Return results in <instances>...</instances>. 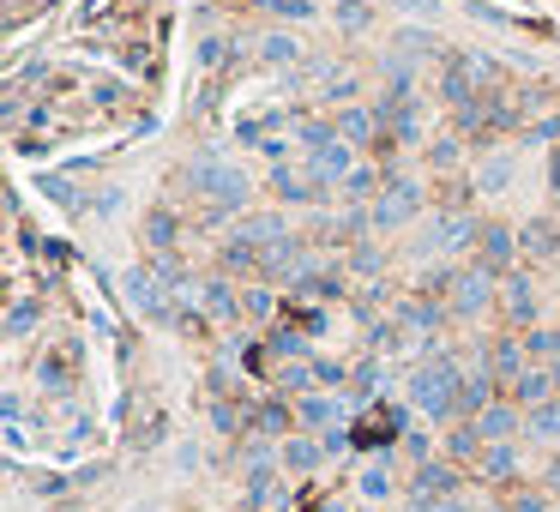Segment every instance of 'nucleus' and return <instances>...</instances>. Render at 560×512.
I'll use <instances>...</instances> for the list:
<instances>
[{
    "label": "nucleus",
    "instance_id": "412c9836",
    "mask_svg": "<svg viewBox=\"0 0 560 512\" xmlns=\"http://www.w3.org/2000/svg\"><path fill=\"white\" fill-rule=\"evenodd\" d=\"M338 133H344L350 145H368V139L379 133V115H374V109H344V115H338Z\"/></svg>",
    "mask_w": 560,
    "mask_h": 512
},
{
    "label": "nucleus",
    "instance_id": "473e14b6",
    "mask_svg": "<svg viewBox=\"0 0 560 512\" xmlns=\"http://www.w3.org/2000/svg\"><path fill=\"white\" fill-rule=\"evenodd\" d=\"M507 182H512V163H488V170H483V187H488V193H500Z\"/></svg>",
    "mask_w": 560,
    "mask_h": 512
},
{
    "label": "nucleus",
    "instance_id": "ddd939ff",
    "mask_svg": "<svg viewBox=\"0 0 560 512\" xmlns=\"http://www.w3.org/2000/svg\"><path fill=\"white\" fill-rule=\"evenodd\" d=\"M332 459L326 440H313V434H289L284 440V471H320Z\"/></svg>",
    "mask_w": 560,
    "mask_h": 512
},
{
    "label": "nucleus",
    "instance_id": "5701e85b",
    "mask_svg": "<svg viewBox=\"0 0 560 512\" xmlns=\"http://www.w3.org/2000/svg\"><path fill=\"white\" fill-rule=\"evenodd\" d=\"M524 428L543 434V440H560V398H548V404L524 410Z\"/></svg>",
    "mask_w": 560,
    "mask_h": 512
},
{
    "label": "nucleus",
    "instance_id": "bb28decb",
    "mask_svg": "<svg viewBox=\"0 0 560 512\" xmlns=\"http://www.w3.org/2000/svg\"><path fill=\"white\" fill-rule=\"evenodd\" d=\"M555 224H531V229H524V236H519V248L524 253H555Z\"/></svg>",
    "mask_w": 560,
    "mask_h": 512
},
{
    "label": "nucleus",
    "instance_id": "aec40b11",
    "mask_svg": "<svg viewBox=\"0 0 560 512\" xmlns=\"http://www.w3.org/2000/svg\"><path fill=\"white\" fill-rule=\"evenodd\" d=\"M386 386H391V369H386V355H368L362 369L350 374V392H356V398H374V392H386Z\"/></svg>",
    "mask_w": 560,
    "mask_h": 512
},
{
    "label": "nucleus",
    "instance_id": "2f4dec72",
    "mask_svg": "<svg viewBox=\"0 0 560 512\" xmlns=\"http://www.w3.org/2000/svg\"><path fill=\"white\" fill-rule=\"evenodd\" d=\"M338 25L362 30V25H368V7H362V0H344V7H338Z\"/></svg>",
    "mask_w": 560,
    "mask_h": 512
},
{
    "label": "nucleus",
    "instance_id": "f03ea898",
    "mask_svg": "<svg viewBox=\"0 0 560 512\" xmlns=\"http://www.w3.org/2000/svg\"><path fill=\"white\" fill-rule=\"evenodd\" d=\"M458 464L452 459H422L416 476H410V512H446L458 500Z\"/></svg>",
    "mask_w": 560,
    "mask_h": 512
},
{
    "label": "nucleus",
    "instance_id": "c756f323",
    "mask_svg": "<svg viewBox=\"0 0 560 512\" xmlns=\"http://www.w3.org/2000/svg\"><path fill=\"white\" fill-rule=\"evenodd\" d=\"M512 512H555V500H548L543 488H531V495H519V500H512Z\"/></svg>",
    "mask_w": 560,
    "mask_h": 512
},
{
    "label": "nucleus",
    "instance_id": "cd10ccee",
    "mask_svg": "<svg viewBox=\"0 0 560 512\" xmlns=\"http://www.w3.org/2000/svg\"><path fill=\"white\" fill-rule=\"evenodd\" d=\"M260 428L265 434H284V440H289V410L277 404V398H265V404H260Z\"/></svg>",
    "mask_w": 560,
    "mask_h": 512
},
{
    "label": "nucleus",
    "instance_id": "4be33fe9",
    "mask_svg": "<svg viewBox=\"0 0 560 512\" xmlns=\"http://www.w3.org/2000/svg\"><path fill=\"white\" fill-rule=\"evenodd\" d=\"M277 314V296L265 284H253V289H241V320H253V326H265V320Z\"/></svg>",
    "mask_w": 560,
    "mask_h": 512
},
{
    "label": "nucleus",
    "instance_id": "a211bd4d",
    "mask_svg": "<svg viewBox=\"0 0 560 512\" xmlns=\"http://www.w3.org/2000/svg\"><path fill=\"white\" fill-rule=\"evenodd\" d=\"M356 488H362V500H368V507H379V500H391V488H398V476H391V464H386V459H374V464H362V476H356Z\"/></svg>",
    "mask_w": 560,
    "mask_h": 512
},
{
    "label": "nucleus",
    "instance_id": "f3484780",
    "mask_svg": "<svg viewBox=\"0 0 560 512\" xmlns=\"http://www.w3.org/2000/svg\"><path fill=\"white\" fill-rule=\"evenodd\" d=\"M199 296H206V314L211 320H241V289H235L229 277H211Z\"/></svg>",
    "mask_w": 560,
    "mask_h": 512
},
{
    "label": "nucleus",
    "instance_id": "393cba45",
    "mask_svg": "<svg viewBox=\"0 0 560 512\" xmlns=\"http://www.w3.org/2000/svg\"><path fill=\"white\" fill-rule=\"evenodd\" d=\"M524 350H531V362H555V355H560V338H555V332H543V326H531Z\"/></svg>",
    "mask_w": 560,
    "mask_h": 512
},
{
    "label": "nucleus",
    "instance_id": "f8f14e48",
    "mask_svg": "<svg viewBox=\"0 0 560 512\" xmlns=\"http://www.w3.org/2000/svg\"><path fill=\"white\" fill-rule=\"evenodd\" d=\"M241 248H253V253H272L277 241H289V224L284 217H272V211H265V217H248V224H241Z\"/></svg>",
    "mask_w": 560,
    "mask_h": 512
},
{
    "label": "nucleus",
    "instance_id": "7ed1b4c3",
    "mask_svg": "<svg viewBox=\"0 0 560 512\" xmlns=\"http://www.w3.org/2000/svg\"><path fill=\"white\" fill-rule=\"evenodd\" d=\"M187 182H194V193H206L217 211H235L241 199H248V175L229 170V163H217V158L194 163V170H187Z\"/></svg>",
    "mask_w": 560,
    "mask_h": 512
},
{
    "label": "nucleus",
    "instance_id": "20e7f679",
    "mask_svg": "<svg viewBox=\"0 0 560 512\" xmlns=\"http://www.w3.org/2000/svg\"><path fill=\"white\" fill-rule=\"evenodd\" d=\"M416 211H422V182H410V175H386V193L374 199L368 224L374 229H405Z\"/></svg>",
    "mask_w": 560,
    "mask_h": 512
},
{
    "label": "nucleus",
    "instance_id": "9d476101",
    "mask_svg": "<svg viewBox=\"0 0 560 512\" xmlns=\"http://www.w3.org/2000/svg\"><path fill=\"white\" fill-rule=\"evenodd\" d=\"M548 398H560V392H555V374H548V362H531V369L512 380V404L536 410V404H548Z\"/></svg>",
    "mask_w": 560,
    "mask_h": 512
},
{
    "label": "nucleus",
    "instance_id": "f704fd0d",
    "mask_svg": "<svg viewBox=\"0 0 560 512\" xmlns=\"http://www.w3.org/2000/svg\"><path fill=\"white\" fill-rule=\"evenodd\" d=\"M272 13H289V18H308V0H265Z\"/></svg>",
    "mask_w": 560,
    "mask_h": 512
},
{
    "label": "nucleus",
    "instance_id": "4468645a",
    "mask_svg": "<svg viewBox=\"0 0 560 512\" xmlns=\"http://www.w3.org/2000/svg\"><path fill=\"white\" fill-rule=\"evenodd\" d=\"M524 369H531V350H524V338H500L495 350H488V374H495V380H519Z\"/></svg>",
    "mask_w": 560,
    "mask_h": 512
},
{
    "label": "nucleus",
    "instance_id": "7c9ffc66",
    "mask_svg": "<svg viewBox=\"0 0 560 512\" xmlns=\"http://www.w3.org/2000/svg\"><path fill=\"white\" fill-rule=\"evenodd\" d=\"M350 272L374 277V272H379V248H356V253H350Z\"/></svg>",
    "mask_w": 560,
    "mask_h": 512
},
{
    "label": "nucleus",
    "instance_id": "b1692460",
    "mask_svg": "<svg viewBox=\"0 0 560 512\" xmlns=\"http://www.w3.org/2000/svg\"><path fill=\"white\" fill-rule=\"evenodd\" d=\"M260 54H265V66H289V61H301V42L284 37V30H272V37L260 42Z\"/></svg>",
    "mask_w": 560,
    "mask_h": 512
},
{
    "label": "nucleus",
    "instance_id": "9b49d317",
    "mask_svg": "<svg viewBox=\"0 0 560 512\" xmlns=\"http://www.w3.org/2000/svg\"><path fill=\"white\" fill-rule=\"evenodd\" d=\"M296 416H301V428H338L344 404H338L332 392H320V386H313V392L296 398Z\"/></svg>",
    "mask_w": 560,
    "mask_h": 512
},
{
    "label": "nucleus",
    "instance_id": "c9c22d12",
    "mask_svg": "<svg viewBox=\"0 0 560 512\" xmlns=\"http://www.w3.org/2000/svg\"><path fill=\"white\" fill-rule=\"evenodd\" d=\"M548 495H560V464H555V471H548Z\"/></svg>",
    "mask_w": 560,
    "mask_h": 512
},
{
    "label": "nucleus",
    "instance_id": "6e6552de",
    "mask_svg": "<svg viewBox=\"0 0 560 512\" xmlns=\"http://www.w3.org/2000/svg\"><path fill=\"white\" fill-rule=\"evenodd\" d=\"M476 253H483L476 265H488V272H512V253H519V236H512L507 224H483V236H476Z\"/></svg>",
    "mask_w": 560,
    "mask_h": 512
},
{
    "label": "nucleus",
    "instance_id": "2eb2a0df",
    "mask_svg": "<svg viewBox=\"0 0 560 512\" xmlns=\"http://www.w3.org/2000/svg\"><path fill=\"white\" fill-rule=\"evenodd\" d=\"M512 471H519V447H512V440H488L483 459H476V476H488V483H507Z\"/></svg>",
    "mask_w": 560,
    "mask_h": 512
},
{
    "label": "nucleus",
    "instance_id": "dca6fc26",
    "mask_svg": "<svg viewBox=\"0 0 560 512\" xmlns=\"http://www.w3.org/2000/svg\"><path fill=\"white\" fill-rule=\"evenodd\" d=\"M272 187H277L284 199H296V205H308V199L326 193V182H320L313 170H277V175H272Z\"/></svg>",
    "mask_w": 560,
    "mask_h": 512
},
{
    "label": "nucleus",
    "instance_id": "72a5a7b5",
    "mask_svg": "<svg viewBox=\"0 0 560 512\" xmlns=\"http://www.w3.org/2000/svg\"><path fill=\"white\" fill-rule=\"evenodd\" d=\"M344 193L350 199H362V193H374V170H356L350 182H344Z\"/></svg>",
    "mask_w": 560,
    "mask_h": 512
},
{
    "label": "nucleus",
    "instance_id": "c85d7f7f",
    "mask_svg": "<svg viewBox=\"0 0 560 512\" xmlns=\"http://www.w3.org/2000/svg\"><path fill=\"white\" fill-rule=\"evenodd\" d=\"M30 326H37V302H18L13 320H7V338H25Z\"/></svg>",
    "mask_w": 560,
    "mask_h": 512
},
{
    "label": "nucleus",
    "instance_id": "f257e3e1",
    "mask_svg": "<svg viewBox=\"0 0 560 512\" xmlns=\"http://www.w3.org/2000/svg\"><path fill=\"white\" fill-rule=\"evenodd\" d=\"M301 145H308V170L320 175V182H350L356 175V145L344 139V133H332V127H301Z\"/></svg>",
    "mask_w": 560,
    "mask_h": 512
},
{
    "label": "nucleus",
    "instance_id": "423d86ee",
    "mask_svg": "<svg viewBox=\"0 0 560 512\" xmlns=\"http://www.w3.org/2000/svg\"><path fill=\"white\" fill-rule=\"evenodd\" d=\"M446 320H452V308L428 302V296H410V302H398V326H405L416 344H428V350H434V338L446 332Z\"/></svg>",
    "mask_w": 560,
    "mask_h": 512
},
{
    "label": "nucleus",
    "instance_id": "1a4fd4ad",
    "mask_svg": "<svg viewBox=\"0 0 560 512\" xmlns=\"http://www.w3.org/2000/svg\"><path fill=\"white\" fill-rule=\"evenodd\" d=\"M470 422H476V434H483V440H512V434L524 428V404H512V398L500 404V398H495L483 416H470Z\"/></svg>",
    "mask_w": 560,
    "mask_h": 512
},
{
    "label": "nucleus",
    "instance_id": "a878e982",
    "mask_svg": "<svg viewBox=\"0 0 560 512\" xmlns=\"http://www.w3.org/2000/svg\"><path fill=\"white\" fill-rule=\"evenodd\" d=\"M313 374H320V386H350V362H332V355H313Z\"/></svg>",
    "mask_w": 560,
    "mask_h": 512
},
{
    "label": "nucleus",
    "instance_id": "6ab92c4d",
    "mask_svg": "<svg viewBox=\"0 0 560 512\" xmlns=\"http://www.w3.org/2000/svg\"><path fill=\"white\" fill-rule=\"evenodd\" d=\"M476 236H483V229L470 224V217H440V229H434V248H446V253H464V248H476Z\"/></svg>",
    "mask_w": 560,
    "mask_h": 512
},
{
    "label": "nucleus",
    "instance_id": "0eeeda50",
    "mask_svg": "<svg viewBox=\"0 0 560 512\" xmlns=\"http://www.w3.org/2000/svg\"><path fill=\"white\" fill-rule=\"evenodd\" d=\"M500 296H507L512 326H536L543 302H536V284H531V277H524V272H507V277H500Z\"/></svg>",
    "mask_w": 560,
    "mask_h": 512
},
{
    "label": "nucleus",
    "instance_id": "39448f33",
    "mask_svg": "<svg viewBox=\"0 0 560 512\" xmlns=\"http://www.w3.org/2000/svg\"><path fill=\"white\" fill-rule=\"evenodd\" d=\"M495 272L488 265H464V272H452V284H446V302H452L458 320H476L488 302H495Z\"/></svg>",
    "mask_w": 560,
    "mask_h": 512
}]
</instances>
